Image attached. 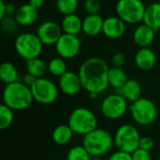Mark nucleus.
Instances as JSON below:
<instances>
[{
    "label": "nucleus",
    "instance_id": "obj_23",
    "mask_svg": "<svg viewBox=\"0 0 160 160\" xmlns=\"http://www.w3.org/2000/svg\"><path fill=\"white\" fill-rule=\"evenodd\" d=\"M108 81L110 86H112L115 90H119L128 81V78L123 68L112 67L109 69Z\"/></svg>",
    "mask_w": 160,
    "mask_h": 160
},
{
    "label": "nucleus",
    "instance_id": "obj_17",
    "mask_svg": "<svg viewBox=\"0 0 160 160\" xmlns=\"http://www.w3.org/2000/svg\"><path fill=\"white\" fill-rule=\"evenodd\" d=\"M38 9L31 6L29 3L20 6L14 15V18L17 21L18 24L22 26H29L35 23L38 20Z\"/></svg>",
    "mask_w": 160,
    "mask_h": 160
},
{
    "label": "nucleus",
    "instance_id": "obj_26",
    "mask_svg": "<svg viewBox=\"0 0 160 160\" xmlns=\"http://www.w3.org/2000/svg\"><path fill=\"white\" fill-rule=\"evenodd\" d=\"M48 71L55 77H61L64 75L67 71H68L66 59L60 56L51 59L48 63Z\"/></svg>",
    "mask_w": 160,
    "mask_h": 160
},
{
    "label": "nucleus",
    "instance_id": "obj_33",
    "mask_svg": "<svg viewBox=\"0 0 160 160\" xmlns=\"http://www.w3.org/2000/svg\"><path fill=\"white\" fill-rule=\"evenodd\" d=\"M131 155H132V159L133 160H152L150 152L142 150L141 148H138Z\"/></svg>",
    "mask_w": 160,
    "mask_h": 160
},
{
    "label": "nucleus",
    "instance_id": "obj_39",
    "mask_svg": "<svg viewBox=\"0 0 160 160\" xmlns=\"http://www.w3.org/2000/svg\"><path fill=\"white\" fill-rule=\"evenodd\" d=\"M6 17V3L4 0H0V20Z\"/></svg>",
    "mask_w": 160,
    "mask_h": 160
},
{
    "label": "nucleus",
    "instance_id": "obj_34",
    "mask_svg": "<svg viewBox=\"0 0 160 160\" xmlns=\"http://www.w3.org/2000/svg\"><path fill=\"white\" fill-rule=\"evenodd\" d=\"M126 61H127V58H126L125 54L120 52H115L112 57V63L113 67L123 68L126 64Z\"/></svg>",
    "mask_w": 160,
    "mask_h": 160
},
{
    "label": "nucleus",
    "instance_id": "obj_8",
    "mask_svg": "<svg viewBox=\"0 0 160 160\" xmlns=\"http://www.w3.org/2000/svg\"><path fill=\"white\" fill-rule=\"evenodd\" d=\"M145 8L142 0H118L115 12L126 23L137 24L143 21Z\"/></svg>",
    "mask_w": 160,
    "mask_h": 160
},
{
    "label": "nucleus",
    "instance_id": "obj_19",
    "mask_svg": "<svg viewBox=\"0 0 160 160\" xmlns=\"http://www.w3.org/2000/svg\"><path fill=\"white\" fill-rule=\"evenodd\" d=\"M117 93L124 97L128 102L133 103L142 98V89L139 82L136 80L128 79L122 88L117 90Z\"/></svg>",
    "mask_w": 160,
    "mask_h": 160
},
{
    "label": "nucleus",
    "instance_id": "obj_21",
    "mask_svg": "<svg viewBox=\"0 0 160 160\" xmlns=\"http://www.w3.org/2000/svg\"><path fill=\"white\" fill-rule=\"evenodd\" d=\"M61 27L64 33L78 36L82 31V20L75 13L66 15L61 22Z\"/></svg>",
    "mask_w": 160,
    "mask_h": 160
},
{
    "label": "nucleus",
    "instance_id": "obj_13",
    "mask_svg": "<svg viewBox=\"0 0 160 160\" xmlns=\"http://www.w3.org/2000/svg\"><path fill=\"white\" fill-rule=\"evenodd\" d=\"M58 87L61 92L67 96L77 95L82 89L79 74L73 71H67L64 75L59 77Z\"/></svg>",
    "mask_w": 160,
    "mask_h": 160
},
{
    "label": "nucleus",
    "instance_id": "obj_43",
    "mask_svg": "<svg viewBox=\"0 0 160 160\" xmlns=\"http://www.w3.org/2000/svg\"><path fill=\"white\" fill-rule=\"evenodd\" d=\"M158 160H160V157H159V158H158Z\"/></svg>",
    "mask_w": 160,
    "mask_h": 160
},
{
    "label": "nucleus",
    "instance_id": "obj_24",
    "mask_svg": "<svg viewBox=\"0 0 160 160\" xmlns=\"http://www.w3.org/2000/svg\"><path fill=\"white\" fill-rule=\"evenodd\" d=\"M26 71L38 79L42 78L48 71V64L39 57L30 59L26 61Z\"/></svg>",
    "mask_w": 160,
    "mask_h": 160
},
{
    "label": "nucleus",
    "instance_id": "obj_5",
    "mask_svg": "<svg viewBox=\"0 0 160 160\" xmlns=\"http://www.w3.org/2000/svg\"><path fill=\"white\" fill-rule=\"evenodd\" d=\"M43 43L37 34L24 32L17 36L14 48L17 53L25 61L39 57L43 50Z\"/></svg>",
    "mask_w": 160,
    "mask_h": 160
},
{
    "label": "nucleus",
    "instance_id": "obj_30",
    "mask_svg": "<svg viewBox=\"0 0 160 160\" xmlns=\"http://www.w3.org/2000/svg\"><path fill=\"white\" fill-rule=\"evenodd\" d=\"M0 26L4 33L12 34L17 30L19 24H18L17 21L15 20L14 16H6L3 19H1Z\"/></svg>",
    "mask_w": 160,
    "mask_h": 160
},
{
    "label": "nucleus",
    "instance_id": "obj_41",
    "mask_svg": "<svg viewBox=\"0 0 160 160\" xmlns=\"http://www.w3.org/2000/svg\"><path fill=\"white\" fill-rule=\"evenodd\" d=\"M90 160H102L100 158H92Z\"/></svg>",
    "mask_w": 160,
    "mask_h": 160
},
{
    "label": "nucleus",
    "instance_id": "obj_38",
    "mask_svg": "<svg viewBox=\"0 0 160 160\" xmlns=\"http://www.w3.org/2000/svg\"><path fill=\"white\" fill-rule=\"evenodd\" d=\"M28 3H29L31 6H33L35 8L39 9V8L43 6V4H44V0H29Z\"/></svg>",
    "mask_w": 160,
    "mask_h": 160
},
{
    "label": "nucleus",
    "instance_id": "obj_22",
    "mask_svg": "<svg viewBox=\"0 0 160 160\" xmlns=\"http://www.w3.org/2000/svg\"><path fill=\"white\" fill-rule=\"evenodd\" d=\"M74 132L68 124H62L57 126L52 133V138L54 143L58 145H66L72 140Z\"/></svg>",
    "mask_w": 160,
    "mask_h": 160
},
{
    "label": "nucleus",
    "instance_id": "obj_2",
    "mask_svg": "<svg viewBox=\"0 0 160 160\" xmlns=\"http://www.w3.org/2000/svg\"><path fill=\"white\" fill-rule=\"evenodd\" d=\"M34 101L30 87L23 82H15L6 84L3 90V104L13 111H22L29 108Z\"/></svg>",
    "mask_w": 160,
    "mask_h": 160
},
{
    "label": "nucleus",
    "instance_id": "obj_10",
    "mask_svg": "<svg viewBox=\"0 0 160 160\" xmlns=\"http://www.w3.org/2000/svg\"><path fill=\"white\" fill-rule=\"evenodd\" d=\"M128 108H129L128 107V100L118 93L107 96L100 105L102 114L110 120H117L123 117Z\"/></svg>",
    "mask_w": 160,
    "mask_h": 160
},
{
    "label": "nucleus",
    "instance_id": "obj_9",
    "mask_svg": "<svg viewBox=\"0 0 160 160\" xmlns=\"http://www.w3.org/2000/svg\"><path fill=\"white\" fill-rule=\"evenodd\" d=\"M34 101L42 105L53 103L58 97V87L47 78H38L30 87Z\"/></svg>",
    "mask_w": 160,
    "mask_h": 160
},
{
    "label": "nucleus",
    "instance_id": "obj_14",
    "mask_svg": "<svg viewBox=\"0 0 160 160\" xmlns=\"http://www.w3.org/2000/svg\"><path fill=\"white\" fill-rule=\"evenodd\" d=\"M126 24L118 16H110L104 20L102 33L106 38L111 39L120 38L126 33Z\"/></svg>",
    "mask_w": 160,
    "mask_h": 160
},
{
    "label": "nucleus",
    "instance_id": "obj_20",
    "mask_svg": "<svg viewBox=\"0 0 160 160\" xmlns=\"http://www.w3.org/2000/svg\"><path fill=\"white\" fill-rule=\"evenodd\" d=\"M143 23L152 27L156 32L160 29V3L154 2L145 8Z\"/></svg>",
    "mask_w": 160,
    "mask_h": 160
},
{
    "label": "nucleus",
    "instance_id": "obj_4",
    "mask_svg": "<svg viewBox=\"0 0 160 160\" xmlns=\"http://www.w3.org/2000/svg\"><path fill=\"white\" fill-rule=\"evenodd\" d=\"M68 125L74 134L85 136L98 128V118L91 110L85 107H79L70 113Z\"/></svg>",
    "mask_w": 160,
    "mask_h": 160
},
{
    "label": "nucleus",
    "instance_id": "obj_1",
    "mask_svg": "<svg viewBox=\"0 0 160 160\" xmlns=\"http://www.w3.org/2000/svg\"><path fill=\"white\" fill-rule=\"evenodd\" d=\"M110 67L99 57H90L81 65L78 74L80 76L82 89L88 94H100L107 90L109 85L108 74Z\"/></svg>",
    "mask_w": 160,
    "mask_h": 160
},
{
    "label": "nucleus",
    "instance_id": "obj_25",
    "mask_svg": "<svg viewBox=\"0 0 160 160\" xmlns=\"http://www.w3.org/2000/svg\"><path fill=\"white\" fill-rule=\"evenodd\" d=\"M19 73L17 68L14 64L10 62H3L0 66V79L6 83L9 84L15 82H18Z\"/></svg>",
    "mask_w": 160,
    "mask_h": 160
},
{
    "label": "nucleus",
    "instance_id": "obj_3",
    "mask_svg": "<svg viewBox=\"0 0 160 160\" xmlns=\"http://www.w3.org/2000/svg\"><path fill=\"white\" fill-rule=\"evenodd\" d=\"M114 145L112 134L104 128H96L83 136L82 146L89 153L91 158H100L106 155Z\"/></svg>",
    "mask_w": 160,
    "mask_h": 160
},
{
    "label": "nucleus",
    "instance_id": "obj_40",
    "mask_svg": "<svg viewBox=\"0 0 160 160\" xmlns=\"http://www.w3.org/2000/svg\"><path fill=\"white\" fill-rule=\"evenodd\" d=\"M98 96V94H95V93H90V94H89V98H93V99H94V98H97Z\"/></svg>",
    "mask_w": 160,
    "mask_h": 160
},
{
    "label": "nucleus",
    "instance_id": "obj_35",
    "mask_svg": "<svg viewBox=\"0 0 160 160\" xmlns=\"http://www.w3.org/2000/svg\"><path fill=\"white\" fill-rule=\"evenodd\" d=\"M108 160H133L132 159V155L127 152L123 151H116L112 156L109 158Z\"/></svg>",
    "mask_w": 160,
    "mask_h": 160
},
{
    "label": "nucleus",
    "instance_id": "obj_12",
    "mask_svg": "<svg viewBox=\"0 0 160 160\" xmlns=\"http://www.w3.org/2000/svg\"><path fill=\"white\" fill-rule=\"evenodd\" d=\"M63 33L64 32L60 24L52 21H47L38 25L36 34L43 45L51 46L56 44Z\"/></svg>",
    "mask_w": 160,
    "mask_h": 160
},
{
    "label": "nucleus",
    "instance_id": "obj_36",
    "mask_svg": "<svg viewBox=\"0 0 160 160\" xmlns=\"http://www.w3.org/2000/svg\"><path fill=\"white\" fill-rule=\"evenodd\" d=\"M37 79H38V78H36L35 76H33V75H31V74H29V73L26 72V74H25V75L23 76V78H22V82H23L25 85H27L28 87H31V86L36 82Z\"/></svg>",
    "mask_w": 160,
    "mask_h": 160
},
{
    "label": "nucleus",
    "instance_id": "obj_37",
    "mask_svg": "<svg viewBox=\"0 0 160 160\" xmlns=\"http://www.w3.org/2000/svg\"><path fill=\"white\" fill-rule=\"evenodd\" d=\"M16 6L12 3H6V16H14L17 11Z\"/></svg>",
    "mask_w": 160,
    "mask_h": 160
},
{
    "label": "nucleus",
    "instance_id": "obj_32",
    "mask_svg": "<svg viewBox=\"0 0 160 160\" xmlns=\"http://www.w3.org/2000/svg\"><path fill=\"white\" fill-rule=\"evenodd\" d=\"M154 146H155V142H154V140H153L151 137L143 136V137L141 138L139 148L150 152V151L154 148Z\"/></svg>",
    "mask_w": 160,
    "mask_h": 160
},
{
    "label": "nucleus",
    "instance_id": "obj_27",
    "mask_svg": "<svg viewBox=\"0 0 160 160\" xmlns=\"http://www.w3.org/2000/svg\"><path fill=\"white\" fill-rule=\"evenodd\" d=\"M13 110L8 108L5 104L0 105V129L5 130L8 128L14 120V113Z\"/></svg>",
    "mask_w": 160,
    "mask_h": 160
},
{
    "label": "nucleus",
    "instance_id": "obj_18",
    "mask_svg": "<svg viewBox=\"0 0 160 160\" xmlns=\"http://www.w3.org/2000/svg\"><path fill=\"white\" fill-rule=\"evenodd\" d=\"M104 19L99 14H88L82 20V32L89 37H96L102 33Z\"/></svg>",
    "mask_w": 160,
    "mask_h": 160
},
{
    "label": "nucleus",
    "instance_id": "obj_15",
    "mask_svg": "<svg viewBox=\"0 0 160 160\" xmlns=\"http://www.w3.org/2000/svg\"><path fill=\"white\" fill-rule=\"evenodd\" d=\"M134 61L139 69L142 71H149L155 67L157 56L151 48H140L135 53Z\"/></svg>",
    "mask_w": 160,
    "mask_h": 160
},
{
    "label": "nucleus",
    "instance_id": "obj_29",
    "mask_svg": "<svg viewBox=\"0 0 160 160\" xmlns=\"http://www.w3.org/2000/svg\"><path fill=\"white\" fill-rule=\"evenodd\" d=\"M91 158V156L82 145L70 148L67 155V160H90Z\"/></svg>",
    "mask_w": 160,
    "mask_h": 160
},
{
    "label": "nucleus",
    "instance_id": "obj_31",
    "mask_svg": "<svg viewBox=\"0 0 160 160\" xmlns=\"http://www.w3.org/2000/svg\"><path fill=\"white\" fill-rule=\"evenodd\" d=\"M101 8L99 0H85L84 9L88 14H98Z\"/></svg>",
    "mask_w": 160,
    "mask_h": 160
},
{
    "label": "nucleus",
    "instance_id": "obj_28",
    "mask_svg": "<svg viewBox=\"0 0 160 160\" xmlns=\"http://www.w3.org/2000/svg\"><path fill=\"white\" fill-rule=\"evenodd\" d=\"M79 0H56V8L64 16L76 12Z\"/></svg>",
    "mask_w": 160,
    "mask_h": 160
},
{
    "label": "nucleus",
    "instance_id": "obj_7",
    "mask_svg": "<svg viewBox=\"0 0 160 160\" xmlns=\"http://www.w3.org/2000/svg\"><path fill=\"white\" fill-rule=\"evenodd\" d=\"M141 138L135 126L125 124L117 128L113 136L114 145L119 151L132 154L139 148Z\"/></svg>",
    "mask_w": 160,
    "mask_h": 160
},
{
    "label": "nucleus",
    "instance_id": "obj_42",
    "mask_svg": "<svg viewBox=\"0 0 160 160\" xmlns=\"http://www.w3.org/2000/svg\"><path fill=\"white\" fill-rule=\"evenodd\" d=\"M158 3H160V0H158Z\"/></svg>",
    "mask_w": 160,
    "mask_h": 160
},
{
    "label": "nucleus",
    "instance_id": "obj_11",
    "mask_svg": "<svg viewBox=\"0 0 160 160\" xmlns=\"http://www.w3.org/2000/svg\"><path fill=\"white\" fill-rule=\"evenodd\" d=\"M54 46L58 56L64 59H72L78 55L81 50V40L78 36L63 33Z\"/></svg>",
    "mask_w": 160,
    "mask_h": 160
},
{
    "label": "nucleus",
    "instance_id": "obj_16",
    "mask_svg": "<svg viewBox=\"0 0 160 160\" xmlns=\"http://www.w3.org/2000/svg\"><path fill=\"white\" fill-rule=\"evenodd\" d=\"M156 33L157 32L152 27L142 22L135 28L133 33V40L140 48H146L153 43Z\"/></svg>",
    "mask_w": 160,
    "mask_h": 160
},
{
    "label": "nucleus",
    "instance_id": "obj_6",
    "mask_svg": "<svg viewBox=\"0 0 160 160\" xmlns=\"http://www.w3.org/2000/svg\"><path fill=\"white\" fill-rule=\"evenodd\" d=\"M129 112L132 119L140 126H150L158 118V111L153 100L142 97L129 106Z\"/></svg>",
    "mask_w": 160,
    "mask_h": 160
}]
</instances>
